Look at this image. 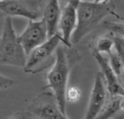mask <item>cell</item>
<instances>
[{"mask_svg": "<svg viewBox=\"0 0 124 119\" xmlns=\"http://www.w3.org/2000/svg\"><path fill=\"white\" fill-rule=\"evenodd\" d=\"M81 55L72 47L62 43L56 50L55 61L52 69L45 74L48 84L42 89H52L62 112L66 113V91L70 72L73 66L79 61Z\"/></svg>", "mask_w": 124, "mask_h": 119, "instance_id": "6da1fadb", "label": "cell"}, {"mask_svg": "<svg viewBox=\"0 0 124 119\" xmlns=\"http://www.w3.org/2000/svg\"><path fill=\"white\" fill-rule=\"evenodd\" d=\"M116 6L111 0L107 3H96L81 1L77 9V24L71 35L70 42L78 43L87 34L94 30L109 15L118 17Z\"/></svg>", "mask_w": 124, "mask_h": 119, "instance_id": "7a4b0ae2", "label": "cell"}, {"mask_svg": "<svg viewBox=\"0 0 124 119\" xmlns=\"http://www.w3.org/2000/svg\"><path fill=\"white\" fill-rule=\"evenodd\" d=\"M27 54L18 40L11 17H6L0 38V64L12 65L18 67L25 66Z\"/></svg>", "mask_w": 124, "mask_h": 119, "instance_id": "3957f363", "label": "cell"}, {"mask_svg": "<svg viewBox=\"0 0 124 119\" xmlns=\"http://www.w3.org/2000/svg\"><path fill=\"white\" fill-rule=\"evenodd\" d=\"M62 42V35L57 32L44 43L32 50L27 56L24 72L34 74L52 66L55 61L56 50Z\"/></svg>", "mask_w": 124, "mask_h": 119, "instance_id": "277c9868", "label": "cell"}, {"mask_svg": "<svg viewBox=\"0 0 124 119\" xmlns=\"http://www.w3.org/2000/svg\"><path fill=\"white\" fill-rule=\"evenodd\" d=\"M28 113L38 119H69L60 110L55 95L49 92L36 96L28 106Z\"/></svg>", "mask_w": 124, "mask_h": 119, "instance_id": "5b68a950", "label": "cell"}, {"mask_svg": "<svg viewBox=\"0 0 124 119\" xmlns=\"http://www.w3.org/2000/svg\"><path fill=\"white\" fill-rule=\"evenodd\" d=\"M0 16L6 17L20 16L38 20L41 18L39 12L38 0H1L0 1Z\"/></svg>", "mask_w": 124, "mask_h": 119, "instance_id": "8992f818", "label": "cell"}, {"mask_svg": "<svg viewBox=\"0 0 124 119\" xmlns=\"http://www.w3.org/2000/svg\"><path fill=\"white\" fill-rule=\"evenodd\" d=\"M17 38L28 56L32 50L48 39V30L45 21L43 19L29 20L25 30L17 35Z\"/></svg>", "mask_w": 124, "mask_h": 119, "instance_id": "52a82bcc", "label": "cell"}, {"mask_svg": "<svg viewBox=\"0 0 124 119\" xmlns=\"http://www.w3.org/2000/svg\"><path fill=\"white\" fill-rule=\"evenodd\" d=\"M67 2L61 9L58 29L61 31L62 43L68 47H72L71 35L77 24V9L81 0H62Z\"/></svg>", "mask_w": 124, "mask_h": 119, "instance_id": "ba28073f", "label": "cell"}, {"mask_svg": "<svg viewBox=\"0 0 124 119\" xmlns=\"http://www.w3.org/2000/svg\"><path fill=\"white\" fill-rule=\"evenodd\" d=\"M110 97L102 74L97 72L91 92L89 106L84 119H95Z\"/></svg>", "mask_w": 124, "mask_h": 119, "instance_id": "9c48e42d", "label": "cell"}, {"mask_svg": "<svg viewBox=\"0 0 124 119\" xmlns=\"http://www.w3.org/2000/svg\"><path fill=\"white\" fill-rule=\"evenodd\" d=\"M92 53L93 57L96 59L100 67V72L105 78L110 96L118 95H124V88L120 83L116 74L112 68L109 59L105 58L100 52L94 49H92Z\"/></svg>", "mask_w": 124, "mask_h": 119, "instance_id": "30bf717a", "label": "cell"}, {"mask_svg": "<svg viewBox=\"0 0 124 119\" xmlns=\"http://www.w3.org/2000/svg\"><path fill=\"white\" fill-rule=\"evenodd\" d=\"M39 12L46 25L48 38L53 36L58 30L61 9L59 0H38Z\"/></svg>", "mask_w": 124, "mask_h": 119, "instance_id": "8fae6325", "label": "cell"}, {"mask_svg": "<svg viewBox=\"0 0 124 119\" xmlns=\"http://www.w3.org/2000/svg\"><path fill=\"white\" fill-rule=\"evenodd\" d=\"M113 38L115 51H112L109 55V61L124 88V38L115 35H113Z\"/></svg>", "mask_w": 124, "mask_h": 119, "instance_id": "7c38bea8", "label": "cell"}, {"mask_svg": "<svg viewBox=\"0 0 124 119\" xmlns=\"http://www.w3.org/2000/svg\"><path fill=\"white\" fill-rule=\"evenodd\" d=\"M121 111H124V95L110 96L95 119H110Z\"/></svg>", "mask_w": 124, "mask_h": 119, "instance_id": "4fadbf2b", "label": "cell"}, {"mask_svg": "<svg viewBox=\"0 0 124 119\" xmlns=\"http://www.w3.org/2000/svg\"><path fill=\"white\" fill-rule=\"evenodd\" d=\"M114 47V38L113 35L109 33V35H104L97 39L94 45L92 46V49H94L98 52L106 53L110 55L112 53V49Z\"/></svg>", "mask_w": 124, "mask_h": 119, "instance_id": "5bb4252c", "label": "cell"}, {"mask_svg": "<svg viewBox=\"0 0 124 119\" xmlns=\"http://www.w3.org/2000/svg\"><path fill=\"white\" fill-rule=\"evenodd\" d=\"M117 18L118 21L105 20L102 22V27L110 33L124 38V17L119 15Z\"/></svg>", "mask_w": 124, "mask_h": 119, "instance_id": "9a60e30c", "label": "cell"}, {"mask_svg": "<svg viewBox=\"0 0 124 119\" xmlns=\"http://www.w3.org/2000/svg\"><path fill=\"white\" fill-rule=\"evenodd\" d=\"M81 95V90L78 87L74 86L70 87L66 91V100L67 102L75 103L79 100Z\"/></svg>", "mask_w": 124, "mask_h": 119, "instance_id": "2e32d148", "label": "cell"}, {"mask_svg": "<svg viewBox=\"0 0 124 119\" xmlns=\"http://www.w3.org/2000/svg\"><path fill=\"white\" fill-rule=\"evenodd\" d=\"M13 80L0 74V90L7 89L12 86Z\"/></svg>", "mask_w": 124, "mask_h": 119, "instance_id": "e0dca14e", "label": "cell"}, {"mask_svg": "<svg viewBox=\"0 0 124 119\" xmlns=\"http://www.w3.org/2000/svg\"><path fill=\"white\" fill-rule=\"evenodd\" d=\"M9 119H28V113L24 111H17Z\"/></svg>", "mask_w": 124, "mask_h": 119, "instance_id": "ac0fdd59", "label": "cell"}, {"mask_svg": "<svg viewBox=\"0 0 124 119\" xmlns=\"http://www.w3.org/2000/svg\"><path fill=\"white\" fill-rule=\"evenodd\" d=\"M2 19H4V17L0 16V38L1 35V33H2V30H3V25H4V20L2 21Z\"/></svg>", "mask_w": 124, "mask_h": 119, "instance_id": "d6986e66", "label": "cell"}, {"mask_svg": "<svg viewBox=\"0 0 124 119\" xmlns=\"http://www.w3.org/2000/svg\"><path fill=\"white\" fill-rule=\"evenodd\" d=\"M110 1L111 0H94V2H96V3H107Z\"/></svg>", "mask_w": 124, "mask_h": 119, "instance_id": "ffe728a7", "label": "cell"}]
</instances>
